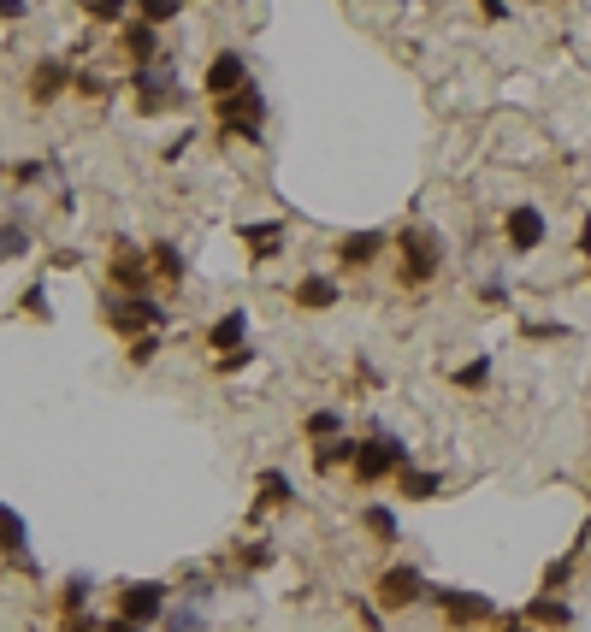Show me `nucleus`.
I'll list each match as a JSON object with an SVG mask.
<instances>
[{
    "label": "nucleus",
    "mask_w": 591,
    "mask_h": 632,
    "mask_svg": "<svg viewBox=\"0 0 591 632\" xmlns=\"http://www.w3.org/2000/svg\"><path fill=\"white\" fill-rule=\"evenodd\" d=\"M0 550H6V556H24V550H30V526H24V514H12L6 503H0Z\"/></svg>",
    "instance_id": "5701e85b"
},
{
    "label": "nucleus",
    "mask_w": 591,
    "mask_h": 632,
    "mask_svg": "<svg viewBox=\"0 0 591 632\" xmlns=\"http://www.w3.org/2000/svg\"><path fill=\"white\" fill-rule=\"evenodd\" d=\"M131 83H136V113L142 119H160L166 107H178L184 95H178V65H172V54L166 60H154V65H131Z\"/></svg>",
    "instance_id": "39448f33"
},
{
    "label": "nucleus",
    "mask_w": 591,
    "mask_h": 632,
    "mask_svg": "<svg viewBox=\"0 0 591 632\" xmlns=\"http://www.w3.org/2000/svg\"><path fill=\"white\" fill-rule=\"evenodd\" d=\"M213 119H219L225 136L261 142V136H266V95H261V83H243V89L219 95V101H213Z\"/></svg>",
    "instance_id": "7ed1b4c3"
},
{
    "label": "nucleus",
    "mask_w": 591,
    "mask_h": 632,
    "mask_svg": "<svg viewBox=\"0 0 591 632\" xmlns=\"http://www.w3.org/2000/svg\"><path fill=\"white\" fill-rule=\"evenodd\" d=\"M290 296H296V308H302V314H326V308H337V302H343V284H337V278H326V272H308V278H302Z\"/></svg>",
    "instance_id": "4468645a"
},
{
    "label": "nucleus",
    "mask_w": 591,
    "mask_h": 632,
    "mask_svg": "<svg viewBox=\"0 0 591 632\" xmlns=\"http://www.w3.org/2000/svg\"><path fill=\"white\" fill-rule=\"evenodd\" d=\"M24 308H30L36 319H48V314H54V308H48V290H42V284H30V290H24Z\"/></svg>",
    "instance_id": "4c0bfd02"
},
{
    "label": "nucleus",
    "mask_w": 591,
    "mask_h": 632,
    "mask_svg": "<svg viewBox=\"0 0 591 632\" xmlns=\"http://www.w3.org/2000/svg\"><path fill=\"white\" fill-rule=\"evenodd\" d=\"M521 621H526V627H568V621H574V609H568L562 597L538 591V597H532V603L521 609Z\"/></svg>",
    "instance_id": "aec40b11"
},
{
    "label": "nucleus",
    "mask_w": 591,
    "mask_h": 632,
    "mask_svg": "<svg viewBox=\"0 0 591 632\" xmlns=\"http://www.w3.org/2000/svg\"><path fill=\"white\" fill-rule=\"evenodd\" d=\"M426 597L444 609V621H450V627H485V621H497V603H491V597H479V591H461V585H432Z\"/></svg>",
    "instance_id": "0eeeda50"
},
{
    "label": "nucleus",
    "mask_w": 591,
    "mask_h": 632,
    "mask_svg": "<svg viewBox=\"0 0 591 632\" xmlns=\"http://www.w3.org/2000/svg\"><path fill=\"white\" fill-rule=\"evenodd\" d=\"M237 237L249 243V254H255V260H278V254H284V225H278V219H249Z\"/></svg>",
    "instance_id": "f3484780"
},
{
    "label": "nucleus",
    "mask_w": 591,
    "mask_h": 632,
    "mask_svg": "<svg viewBox=\"0 0 591 632\" xmlns=\"http://www.w3.org/2000/svg\"><path fill=\"white\" fill-rule=\"evenodd\" d=\"M101 319H107L119 337H142V331H160V325H172L166 302H148V296H131V290H113V296H101Z\"/></svg>",
    "instance_id": "20e7f679"
},
{
    "label": "nucleus",
    "mask_w": 591,
    "mask_h": 632,
    "mask_svg": "<svg viewBox=\"0 0 591 632\" xmlns=\"http://www.w3.org/2000/svg\"><path fill=\"white\" fill-rule=\"evenodd\" d=\"M479 18H491V24H503V18H509V0H479Z\"/></svg>",
    "instance_id": "a19ab883"
},
{
    "label": "nucleus",
    "mask_w": 591,
    "mask_h": 632,
    "mask_svg": "<svg viewBox=\"0 0 591 632\" xmlns=\"http://www.w3.org/2000/svg\"><path fill=\"white\" fill-rule=\"evenodd\" d=\"M426 573L420 568H408V562H391V568L379 573V609H414V603H426Z\"/></svg>",
    "instance_id": "1a4fd4ad"
},
{
    "label": "nucleus",
    "mask_w": 591,
    "mask_h": 632,
    "mask_svg": "<svg viewBox=\"0 0 591 632\" xmlns=\"http://www.w3.org/2000/svg\"><path fill=\"white\" fill-rule=\"evenodd\" d=\"M438 266H444V237L432 225H402V237H396V278L408 290H420V284L438 278Z\"/></svg>",
    "instance_id": "f03ea898"
},
{
    "label": "nucleus",
    "mask_w": 591,
    "mask_h": 632,
    "mask_svg": "<svg viewBox=\"0 0 591 632\" xmlns=\"http://www.w3.org/2000/svg\"><path fill=\"white\" fill-rule=\"evenodd\" d=\"M479 308H509V284L503 278H485L479 284Z\"/></svg>",
    "instance_id": "72a5a7b5"
},
{
    "label": "nucleus",
    "mask_w": 591,
    "mask_h": 632,
    "mask_svg": "<svg viewBox=\"0 0 591 632\" xmlns=\"http://www.w3.org/2000/svg\"><path fill=\"white\" fill-rule=\"evenodd\" d=\"M190 142H196V130H178V136L160 148V160H166V166H172V160H184V154H190Z\"/></svg>",
    "instance_id": "f704fd0d"
},
{
    "label": "nucleus",
    "mask_w": 591,
    "mask_h": 632,
    "mask_svg": "<svg viewBox=\"0 0 591 632\" xmlns=\"http://www.w3.org/2000/svg\"><path fill=\"white\" fill-rule=\"evenodd\" d=\"M148 272H154L160 284H184L190 260H184V249H178V243H154V249H148Z\"/></svg>",
    "instance_id": "412c9836"
},
{
    "label": "nucleus",
    "mask_w": 591,
    "mask_h": 632,
    "mask_svg": "<svg viewBox=\"0 0 591 632\" xmlns=\"http://www.w3.org/2000/svg\"><path fill=\"white\" fill-rule=\"evenodd\" d=\"M83 12H89L95 24H119V18L131 12V0H83Z\"/></svg>",
    "instance_id": "2f4dec72"
},
{
    "label": "nucleus",
    "mask_w": 591,
    "mask_h": 632,
    "mask_svg": "<svg viewBox=\"0 0 591 632\" xmlns=\"http://www.w3.org/2000/svg\"><path fill=\"white\" fill-rule=\"evenodd\" d=\"M160 627H166V632H201V609H196V603H190V609H166V615H160Z\"/></svg>",
    "instance_id": "473e14b6"
},
{
    "label": "nucleus",
    "mask_w": 591,
    "mask_h": 632,
    "mask_svg": "<svg viewBox=\"0 0 591 632\" xmlns=\"http://www.w3.org/2000/svg\"><path fill=\"white\" fill-rule=\"evenodd\" d=\"M66 632H101V621H89V615H66Z\"/></svg>",
    "instance_id": "37998d69"
},
{
    "label": "nucleus",
    "mask_w": 591,
    "mask_h": 632,
    "mask_svg": "<svg viewBox=\"0 0 591 632\" xmlns=\"http://www.w3.org/2000/svg\"><path fill=\"white\" fill-rule=\"evenodd\" d=\"M201 83H207V95L219 101V95H231V89H243V83H255L249 77V54H237V48H219L207 71H201Z\"/></svg>",
    "instance_id": "9b49d317"
},
{
    "label": "nucleus",
    "mask_w": 591,
    "mask_h": 632,
    "mask_svg": "<svg viewBox=\"0 0 591 632\" xmlns=\"http://www.w3.org/2000/svg\"><path fill=\"white\" fill-rule=\"evenodd\" d=\"M207 349H213V361L249 349V314H243V308H225V314L207 325Z\"/></svg>",
    "instance_id": "ddd939ff"
},
{
    "label": "nucleus",
    "mask_w": 591,
    "mask_h": 632,
    "mask_svg": "<svg viewBox=\"0 0 591 632\" xmlns=\"http://www.w3.org/2000/svg\"><path fill=\"white\" fill-rule=\"evenodd\" d=\"M266 562H272V544H266V538L243 544V568H266Z\"/></svg>",
    "instance_id": "e433bc0d"
},
{
    "label": "nucleus",
    "mask_w": 591,
    "mask_h": 632,
    "mask_svg": "<svg viewBox=\"0 0 591 632\" xmlns=\"http://www.w3.org/2000/svg\"><path fill=\"white\" fill-rule=\"evenodd\" d=\"M343 461H355V438H349V432H343V438L314 443V467H320V473H331V467H343Z\"/></svg>",
    "instance_id": "393cba45"
},
{
    "label": "nucleus",
    "mask_w": 591,
    "mask_h": 632,
    "mask_svg": "<svg viewBox=\"0 0 591 632\" xmlns=\"http://www.w3.org/2000/svg\"><path fill=\"white\" fill-rule=\"evenodd\" d=\"M101 632H148V627H136V621H125V615H113V621H101Z\"/></svg>",
    "instance_id": "c03bdc74"
},
{
    "label": "nucleus",
    "mask_w": 591,
    "mask_h": 632,
    "mask_svg": "<svg viewBox=\"0 0 591 632\" xmlns=\"http://www.w3.org/2000/svg\"><path fill=\"white\" fill-rule=\"evenodd\" d=\"M526 337H538V343H544V337H568V325H556V319H532Z\"/></svg>",
    "instance_id": "ea45409f"
},
{
    "label": "nucleus",
    "mask_w": 591,
    "mask_h": 632,
    "mask_svg": "<svg viewBox=\"0 0 591 632\" xmlns=\"http://www.w3.org/2000/svg\"><path fill=\"white\" fill-rule=\"evenodd\" d=\"M119 48H125V54H131L136 65L166 60V54H160V30H154V24H142V18H131V24L119 30Z\"/></svg>",
    "instance_id": "dca6fc26"
},
{
    "label": "nucleus",
    "mask_w": 591,
    "mask_h": 632,
    "mask_svg": "<svg viewBox=\"0 0 591 632\" xmlns=\"http://www.w3.org/2000/svg\"><path fill=\"white\" fill-rule=\"evenodd\" d=\"M172 609V585L160 579H136V585H119V615L136 621V627H160V615Z\"/></svg>",
    "instance_id": "423d86ee"
},
{
    "label": "nucleus",
    "mask_w": 591,
    "mask_h": 632,
    "mask_svg": "<svg viewBox=\"0 0 591 632\" xmlns=\"http://www.w3.org/2000/svg\"><path fill=\"white\" fill-rule=\"evenodd\" d=\"M361 526L373 532V544H396V538H402V520H396V508H385V503L361 508Z\"/></svg>",
    "instance_id": "4be33fe9"
},
{
    "label": "nucleus",
    "mask_w": 591,
    "mask_h": 632,
    "mask_svg": "<svg viewBox=\"0 0 591 632\" xmlns=\"http://www.w3.org/2000/svg\"><path fill=\"white\" fill-rule=\"evenodd\" d=\"M48 260H54V272H71V266H77L83 254H77V249H54V254H48Z\"/></svg>",
    "instance_id": "79ce46f5"
},
{
    "label": "nucleus",
    "mask_w": 591,
    "mask_h": 632,
    "mask_svg": "<svg viewBox=\"0 0 591 632\" xmlns=\"http://www.w3.org/2000/svg\"><path fill=\"white\" fill-rule=\"evenodd\" d=\"M538 6H550V0H538Z\"/></svg>",
    "instance_id": "09e8293b"
},
{
    "label": "nucleus",
    "mask_w": 591,
    "mask_h": 632,
    "mask_svg": "<svg viewBox=\"0 0 591 632\" xmlns=\"http://www.w3.org/2000/svg\"><path fill=\"white\" fill-rule=\"evenodd\" d=\"M396 491H402V503H432V497L444 491V473H432V467H402V473H396Z\"/></svg>",
    "instance_id": "a211bd4d"
},
{
    "label": "nucleus",
    "mask_w": 591,
    "mask_h": 632,
    "mask_svg": "<svg viewBox=\"0 0 591 632\" xmlns=\"http://www.w3.org/2000/svg\"><path fill=\"white\" fill-rule=\"evenodd\" d=\"M526 632H538V627H526Z\"/></svg>",
    "instance_id": "8fccbe9b"
},
{
    "label": "nucleus",
    "mask_w": 591,
    "mask_h": 632,
    "mask_svg": "<svg viewBox=\"0 0 591 632\" xmlns=\"http://www.w3.org/2000/svg\"><path fill=\"white\" fill-rule=\"evenodd\" d=\"M42 172H48V166H42V160H12V178H18V184H36V178H42Z\"/></svg>",
    "instance_id": "58836bf2"
},
{
    "label": "nucleus",
    "mask_w": 591,
    "mask_h": 632,
    "mask_svg": "<svg viewBox=\"0 0 591 632\" xmlns=\"http://www.w3.org/2000/svg\"><path fill=\"white\" fill-rule=\"evenodd\" d=\"M574 562H580V550H568V556H556V562L544 568V579H538V591H550V597H562V585L574 579Z\"/></svg>",
    "instance_id": "c85d7f7f"
},
{
    "label": "nucleus",
    "mask_w": 591,
    "mask_h": 632,
    "mask_svg": "<svg viewBox=\"0 0 591 632\" xmlns=\"http://www.w3.org/2000/svg\"><path fill=\"white\" fill-rule=\"evenodd\" d=\"M385 249H391V237H385V231H343V237H337V266H343V272H367V266H379V260H385Z\"/></svg>",
    "instance_id": "9d476101"
},
{
    "label": "nucleus",
    "mask_w": 591,
    "mask_h": 632,
    "mask_svg": "<svg viewBox=\"0 0 591 632\" xmlns=\"http://www.w3.org/2000/svg\"><path fill=\"white\" fill-rule=\"evenodd\" d=\"M290 503H296V485H290V473H284V467H266L261 479H255V508H249V514L261 520L266 508H290Z\"/></svg>",
    "instance_id": "2eb2a0df"
},
{
    "label": "nucleus",
    "mask_w": 591,
    "mask_h": 632,
    "mask_svg": "<svg viewBox=\"0 0 591 632\" xmlns=\"http://www.w3.org/2000/svg\"><path fill=\"white\" fill-rule=\"evenodd\" d=\"M302 432H308V438H314V443H326V438H343V414H337V408H314V414L302 420Z\"/></svg>",
    "instance_id": "cd10ccee"
},
{
    "label": "nucleus",
    "mask_w": 591,
    "mask_h": 632,
    "mask_svg": "<svg viewBox=\"0 0 591 632\" xmlns=\"http://www.w3.org/2000/svg\"><path fill=\"white\" fill-rule=\"evenodd\" d=\"M131 367H154V355H160V331H142V337H131Z\"/></svg>",
    "instance_id": "7c9ffc66"
},
{
    "label": "nucleus",
    "mask_w": 591,
    "mask_h": 632,
    "mask_svg": "<svg viewBox=\"0 0 591 632\" xmlns=\"http://www.w3.org/2000/svg\"><path fill=\"white\" fill-rule=\"evenodd\" d=\"M402 467H414V449L396 438V432H367V438H355V461H349V473H355V485H385L396 479Z\"/></svg>",
    "instance_id": "f257e3e1"
},
{
    "label": "nucleus",
    "mask_w": 591,
    "mask_h": 632,
    "mask_svg": "<svg viewBox=\"0 0 591 632\" xmlns=\"http://www.w3.org/2000/svg\"><path fill=\"white\" fill-rule=\"evenodd\" d=\"M136 18L154 24V30H166L172 18H184V0H136Z\"/></svg>",
    "instance_id": "bb28decb"
},
{
    "label": "nucleus",
    "mask_w": 591,
    "mask_h": 632,
    "mask_svg": "<svg viewBox=\"0 0 591 632\" xmlns=\"http://www.w3.org/2000/svg\"><path fill=\"white\" fill-rule=\"evenodd\" d=\"M580 254L591 260V213H586V225H580Z\"/></svg>",
    "instance_id": "de8ad7c7"
},
{
    "label": "nucleus",
    "mask_w": 591,
    "mask_h": 632,
    "mask_svg": "<svg viewBox=\"0 0 591 632\" xmlns=\"http://www.w3.org/2000/svg\"><path fill=\"white\" fill-rule=\"evenodd\" d=\"M66 89H71V65H66V60H42V65H36V77H30V95H36L42 107H48V101H60Z\"/></svg>",
    "instance_id": "6ab92c4d"
},
{
    "label": "nucleus",
    "mask_w": 591,
    "mask_h": 632,
    "mask_svg": "<svg viewBox=\"0 0 591 632\" xmlns=\"http://www.w3.org/2000/svg\"><path fill=\"white\" fill-rule=\"evenodd\" d=\"M89 591H95V579H83V573H77V579H66V585H60V609H66V615H83Z\"/></svg>",
    "instance_id": "c756f323"
},
{
    "label": "nucleus",
    "mask_w": 591,
    "mask_h": 632,
    "mask_svg": "<svg viewBox=\"0 0 591 632\" xmlns=\"http://www.w3.org/2000/svg\"><path fill=\"white\" fill-rule=\"evenodd\" d=\"M24 254H30V225H24V219L0 225V266H6V260H24Z\"/></svg>",
    "instance_id": "a878e982"
},
{
    "label": "nucleus",
    "mask_w": 591,
    "mask_h": 632,
    "mask_svg": "<svg viewBox=\"0 0 591 632\" xmlns=\"http://www.w3.org/2000/svg\"><path fill=\"white\" fill-rule=\"evenodd\" d=\"M497 632H526L521 615H497Z\"/></svg>",
    "instance_id": "49530a36"
},
{
    "label": "nucleus",
    "mask_w": 591,
    "mask_h": 632,
    "mask_svg": "<svg viewBox=\"0 0 591 632\" xmlns=\"http://www.w3.org/2000/svg\"><path fill=\"white\" fill-rule=\"evenodd\" d=\"M450 384H456V390H473V396H479V390L491 384V355H473V361H461L456 373H450Z\"/></svg>",
    "instance_id": "b1692460"
},
{
    "label": "nucleus",
    "mask_w": 591,
    "mask_h": 632,
    "mask_svg": "<svg viewBox=\"0 0 591 632\" xmlns=\"http://www.w3.org/2000/svg\"><path fill=\"white\" fill-rule=\"evenodd\" d=\"M30 12V0H0V18H24Z\"/></svg>",
    "instance_id": "a18cd8bd"
},
{
    "label": "nucleus",
    "mask_w": 591,
    "mask_h": 632,
    "mask_svg": "<svg viewBox=\"0 0 591 632\" xmlns=\"http://www.w3.org/2000/svg\"><path fill=\"white\" fill-rule=\"evenodd\" d=\"M544 237H550L544 207L521 201V207H509V213H503V243H509V254H538V249H544Z\"/></svg>",
    "instance_id": "6e6552de"
},
{
    "label": "nucleus",
    "mask_w": 591,
    "mask_h": 632,
    "mask_svg": "<svg viewBox=\"0 0 591 632\" xmlns=\"http://www.w3.org/2000/svg\"><path fill=\"white\" fill-rule=\"evenodd\" d=\"M243 367H255V349H237V355H219L213 361V373H243Z\"/></svg>",
    "instance_id": "c9c22d12"
},
{
    "label": "nucleus",
    "mask_w": 591,
    "mask_h": 632,
    "mask_svg": "<svg viewBox=\"0 0 591 632\" xmlns=\"http://www.w3.org/2000/svg\"><path fill=\"white\" fill-rule=\"evenodd\" d=\"M107 272H113V284H119V290H131V296H148V290H142V284L154 278V272H148V249H136V243H119V249H113V260H107Z\"/></svg>",
    "instance_id": "f8f14e48"
}]
</instances>
